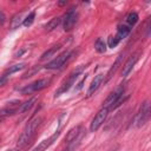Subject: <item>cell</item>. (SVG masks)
<instances>
[{"instance_id": "cell-1", "label": "cell", "mask_w": 151, "mask_h": 151, "mask_svg": "<svg viewBox=\"0 0 151 151\" xmlns=\"http://www.w3.org/2000/svg\"><path fill=\"white\" fill-rule=\"evenodd\" d=\"M41 120H42L41 117H35L27 123V125L24 127L22 132L20 133V136L18 138V147H24L28 144V142H31V139L34 136L37 129L39 127Z\"/></svg>"}, {"instance_id": "cell-2", "label": "cell", "mask_w": 151, "mask_h": 151, "mask_svg": "<svg viewBox=\"0 0 151 151\" xmlns=\"http://www.w3.org/2000/svg\"><path fill=\"white\" fill-rule=\"evenodd\" d=\"M149 117H150V104H149V100H145L140 105L139 111L134 118V126L136 127L143 126L149 120Z\"/></svg>"}, {"instance_id": "cell-3", "label": "cell", "mask_w": 151, "mask_h": 151, "mask_svg": "<svg viewBox=\"0 0 151 151\" xmlns=\"http://www.w3.org/2000/svg\"><path fill=\"white\" fill-rule=\"evenodd\" d=\"M51 83V78H42V79H38L35 81H33L32 84L27 85L26 87L21 88V93L24 94H29L32 92H37V91H40V90H44L45 87H47Z\"/></svg>"}, {"instance_id": "cell-4", "label": "cell", "mask_w": 151, "mask_h": 151, "mask_svg": "<svg viewBox=\"0 0 151 151\" xmlns=\"http://www.w3.org/2000/svg\"><path fill=\"white\" fill-rule=\"evenodd\" d=\"M71 55H72V52L71 51H65L61 54H59L57 58H54L52 61H50L48 64H46L45 65V68H47V70H57V68H60V67H63L67 63V60L71 58Z\"/></svg>"}, {"instance_id": "cell-5", "label": "cell", "mask_w": 151, "mask_h": 151, "mask_svg": "<svg viewBox=\"0 0 151 151\" xmlns=\"http://www.w3.org/2000/svg\"><path fill=\"white\" fill-rule=\"evenodd\" d=\"M81 71H83V66H80V67H78L77 70H74V71L68 76V78L63 83V85L60 86V88H59L58 91H55V97H58V96H60L61 93H64V92H66L67 90H70V87L74 84V81H76V79L78 78V76L81 73Z\"/></svg>"}, {"instance_id": "cell-6", "label": "cell", "mask_w": 151, "mask_h": 151, "mask_svg": "<svg viewBox=\"0 0 151 151\" xmlns=\"http://www.w3.org/2000/svg\"><path fill=\"white\" fill-rule=\"evenodd\" d=\"M107 113H109V109H107V107H101V109L97 112V114L94 116V118L92 119L91 125H90V131H91V132L97 131V130L103 125V123L105 122V119H106V117H107Z\"/></svg>"}, {"instance_id": "cell-7", "label": "cell", "mask_w": 151, "mask_h": 151, "mask_svg": "<svg viewBox=\"0 0 151 151\" xmlns=\"http://www.w3.org/2000/svg\"><path fill=\"white\" fill-rule=\"evenodd\" d=\"M65 19L64 20V29L67 32V31H71L74 25L77 24V20H78V13L76 11V8H71L65 15H64Z\"/></svg>"}, {"instance_id": "cell-8", "label": "cell", "mask_w": 151, "mask_h": 151, "mask_svg": "<svg viewBox=\"0 0 151 151\" xmlns=\"http://www.w3.org/2000/svg\"><path fill=\"white\" fill-rule=\"evenodd\" d=\"M124 94V86H120V87H118L116 91H113L107 98H106V100L104 101V105H103V107H107L109 110L110 109H112L113 107V105L118 101V99L122 97Z\"/></svg>"}, {"instance_id": "cell-9", "label": "cell", "mask_w": 151, "mask_h": 151, "mask_svg": "<svg viewBox=\"0 0 151 151\" xmlns=\"http://www.w3.org/2000/svg\"><path fill=\"white\" fill-rule=\"evenodd\" d=\"M60 136V130H58V131H55L48 139H45V140H42L38 146H35L32 151H45L50 145H52L53 143H54V140L58 138Z\"/></svg>"}, {"instance_id": "cell-10", "label": "cell", "mask_w": 151, "mask_h": 151, "mask_svg": "<svg viewBox=\"0 0 151 151\" xmlns=\"http://www.w3.org/2000/svg\"><path fill=\"white\" fill-rule=\"evenodd\" d=\"M137 60H138V53H133V54L127 59V61L124 64L123 71H122V77H127V76H129V73L132 71L133 66L136 65Z\"/></svg>"}, {"instance_id": "cell-11", "label": "cell", "mask_w": 151, "mask_h": 151, "mask_svg": "<svg viewBox=\"0 0 151 151\" xmlns=\"http://www.w3.org/2000/svg\"><path fill=\"white\" fill-rule=\"evenodd\" d=\"M123 59H124V54H119L118 57H117V59H116V61H114V64L111 66V68L109 70V72H107V74H106V78H105V83H107L114 74H116V72H117V70L120 67V65H122V61H123Z\"/></svg>"}, {"instance_id": "cell-12", "label": "cell", "mask_w": 151, "mask_h": 151, "mask_svg": "<svg viewBox=\"0 0 151 151\" xmlns=\"http://www.w3.org/2000/svg\"><path fill=\"white\" fill-rule=\"evenodd\" d=\"M104 81V74H97L96 77H94V79L92 80V83H91V85H90V87H88V90H87V96L90 97V96H92L98 88H99V86L101 85V83Z\"/></svg>"}, {"instance_id": "cell-13", "label": "cell", "mask_w": 151, "mask_h": 151, "mask_svg": "<svg viewBox=\"0 0 151 151\" xmlns=\"http://www.w3.org/2000/svg\"><path fill=\"white\" fill-rule=\"evenodd\" d=\"M83 134H84V131H81V132L78 134V137H77L76 139H73L72 142H70V143L67 144V147L64 149L63 151H76V149H77V147L80 145V143H81Z\"/></svg>"}, {"instance_id": "cell-14", "label": "cell", "mask_w": 151, "mask_h": 151, "mask_svg": "<svg viewBox=\"0 0 151 151\" xmlns=\"http://www.w3.org/2000/svg\"><path fill=\"white\" fill-rule=\"evenodd\" d=\"M83 130H81V126H74V127H72L68 132H67V134H66V137H65V142L68 144L70 142H72L73 139H76L77 137H78V134L81 132Z\"/></svg>"}, {"instance_id": "cell-15", "label": "cell", "mask_w": 151, "mask_h": 151, "mask_svg": "<svg viewBox=\"0 0 151 151\" xmlns=\"http://www.w3.org/2000/svg\"><path fill=\"white\" fill-rule=\"evenodd\" d=\"M61 17H55V18H53V19H51L45 26H44V28H45V31H47V32H50V31H53L54 28H57L59 25H60V22H61Z\"/></svg>"}, {"instance_id": "cell-16", "label": "cell", "mask_w": 151, "mask_h": 151, "mask_svg": "<svg viewBox=\"0 0 151 151\" xmlns=\"http://www.w3.org/2000/svg\"><path fill=\"white\" fill-rule=\"evenodd\" d=\"M130 31H131V28H130L129 26H126V25H123V26H119V28H118V32H117V34L114 35V38H116V39H118V40L120 41L122 39H124V38H126V37L129 35V33H130Z\"/></svg>"}, {"instance_id": "cell-17", "label": "cell", "mask_w": 151, "mask_h": 151, "mask_svg": "<svg viewBox=\"0 0 151 151\" xmlns=\"http://www.w3.org/2000/svg\"><path fill=\"white\" fill-rule=\"evenodd\" d=\"M25 66H26V64H25V63H20V64H15V65H13V66H9V67L5 71L4 76H5V77H7L8 74L15 73V72H18V71H20V70L25 68Z\"/></svg>"}, {"instance_id": "cell-18", "label": "cell", "mask_w": 151, "mask_h": 151, "mask_svg": "<svg viewBox=\"0 0 151 151\" xmlns=\"http://www.w3.org/2000/svg\"><path fill=\"white\" fill-rule=\"evenodd\" d=\"M59 48H60V45H54V46H52L50 50H47V51H45L42 54H41V57H40V60H45V59H48V58H51L57 51H59Z\"/></svg>"}, {"instance_id": "cell-19", "label": "cell", "mask_w": 151, "mask_h": 151, "mask_svg": "<svg viewBox=\"0 0 151 151\" xmlns=\"http://www.w3.org/2000/svg\"><path fill=\"white\" fill-rule=\"evenodd\" d=\"M137 21H138V14H137L136 12H131V13L127 14V17H126V22H127L129 27L134 26V25L137 24Z\"/></svg>"}, {"instance_id": "cell-20", "label": "cell", "mask_w": 151, "mask_h": 151, "mask_svg": "<svg viewBox=\"0 0 151 151\" xmlns=\"http://www.w3.org/2000/svg\"><path fill=\"white\" fill-rule=\"evenodd\" d=\"M21 24V13H17L15 15H13V18L11 19V29H15L20 26Z\"/></svg>"}, {"instance_id": "cell-21", "label": "cell", "mask_w": 151, "mask_h": 151, "mask_svg": "<svg viewBox=\"0 0 151 151\" xmlns=\"http://www.w3.org/2000/svg\"><path fill=\"white\" fill-rule=\"evenodd\" d=\"M35 98L33 97V98H31V99H28L27 101H25L24 104H21V106H20V112L21 113H24V112H26V111H28L33 105H34V103H35Z\"/></svg>"}, {"instance_id": "cell-22", "label": "cell", "mask_w": 151, "mask_h": 151, "mask_svg": "<svg viewBox=\"0 0 151 151\" xmlns=\"http://www.w3.org/2000/svg\"><path fill=\"white\" fill-rule=\"evenodd\" d=\"M94 48H96V51L98 53H104L106 51V44H105V41L103 39H100V38L97 39V41L94 44Z\"/></svg>"}, {"instance_id": "cell-23", "label": "cell", "mask_w": 151, "mask_h": 151, "mask_svg": "<svg viewBox=\"0 0 151 151\" xmlns=\"http://www.w3.org/2000/svg\"><path fill=\"white\" fill-rule=\"evenodd\" d=\"M34 18H35V12L33 11V12H31L25 19H24V21H22V25L25 26V27H28V26H31L32 24H33V21H34Z\"/></svg>"}, {"instance_id": "cell-24", "label": "cell", "mask_w": 151, "mask_h": 151, "mask_svg": "<svg viewBox=\"0 0 151 151\" xmlns=\"http://www.w3.org/2000/svg\"><path fill=\"white\" fill-rule=\"evenodd\" d=\"M118 44H119V40L116 39L114 37H110V38H109V47H112V48H113V47H116Z\"/></svg>"}, {"instance_id": "cell-25", "label": "cell", "mask_w": 151, "mask_h": 151, "mask_svg": "<svg viewBox=\"0 0 151 151\" xmlns=\"http://www.w3.org/2000/svg\"><path fill=\"white\" fill-rule=\"evenodd\" d=\"M38 71H39V67H38V66H37V67H33L31 71H28L27 73H25V74L22 76V78H28V77H32V76H33L34 73H37Z\"/></svg>"}, {"instance_id": "cell-26", "label": "cell", "mask_w": 151, "mask_h": 151, "mask_svg": "<svg viewBox=\"0 0 151 151\" xmlns=\"http://www.w3.org/2000/svg\"><path fill=\"white\" fill-rule=\"evenodd\" d=\"M6 81H7V78H6L5 76H2V77H0V86H2V85H5V84H6Z\"/></svg>"}, {"instance_id": "cell-27", "label": "cell", "mask_w": 151, "mask_h": 151, "mask_svg": "<svg viewBox=\"0 0 151 151\" xmlns=\"http://www.w3.org/2000/svg\"><path fill=\"white\" fill-rule=\"evenodd\" d=\"M86 78H87V74H85V77L83 78V80H81V81L79 83V85H78V90H80V88L83 87V84H84V81L86 80Z\"/></svg>"}, {"instance_id": "cell-28", "label": "cell", "mask_w": 151, "mask_h": 151, "mask_svg": "<svg viewBox=\"0 0 151 151\" xmlns=\"http://www.w3.org/2000/svg\"><path fill=\"white\" fill-rule=\"evenodd\" d=\"M4 22H5V14L0 12V24H4Z\"/></svg>"}, {"instance_id": "cell-29", "label": "cell", "mask_w": 151, "mask_h": 151, "mask_svg": "<svg viewBox=\"0 0 151 151\" xmlns=\"http://www.w3.org/2000/svg\"><path fill=\"white\" fill-rule=\"evenodd\" d=\"M66 4V1H61V2H59V5H65Z\"/></svg>"}, {"instance_id": "cell-30", "label": "cell", "mask_w": 151, "mask_h": 151, "mask_svg": "<svg viewBox=\"0 0 151 151\" xmlns=\"http://www.w3.org/2000/svg\"><path fill=\"white\" fill-rule=\"evenodd\" d=\"M4 119H5V118H2V117H1V116H0V123H1V122H2V120H4Z\"/></svg>"}]
</instances>
